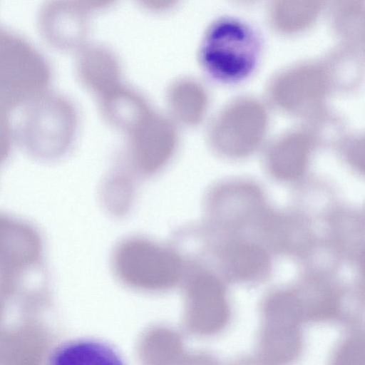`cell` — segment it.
Returning a JSON list of instances; mask_svg holds the SVG:
<instances>
[{"label":"cell","instance_id":"1","mask_svg":"<svg viewBox=\"0 0 365 365\" xmlns=\"http://www.w3.org/2000/svg\"><path fill=\"white\" fill-rule=\"evenodd\" d=\"M77 127L73 103L63 94L47 89L23 104L14 129L15 137L31 155L52 160L70 148Z\"/></svg>","mask_w":365,"mask_h":365},{"label":"cell","instance_id":"2","mask_svg":"<svg viewBox=\"0 0 365 365\" xmlns=\"http://www.w3.org/2000/svg\"><path fill=\"white\" fill-rule=\"evenodd\" d=\"M259 53V39L247 24L224 17L205 31L198 50V61L211 78L236 83L248 77Z\"/></svg>","mask_w":365,"mask_h":365},{"label":"cell","instance_id":"3","mask_svg":"<svg viewBox=\"0 0 365 365\" xmlns=\"http://www.w3.org/2000/svg\"><path fill=\"white\" fill-rule=\"evenodd\" d=\"M51 65L24 36L0 26V106L11 110L47 90Z\"/></svg>","mask_w":365,"mask_h":365},{"label":"cell","instance_id":"4","mask_svg":"<svg viewBox=\"0 0 365 365\" xmlns=\"http://www.w3.org/2000/svg\"><path fill=\"white\" fill-rule=\"evenodd\" d=\"M111 264L121 281L148 289L170 287L186 269L185 258L178 248L140 236L120 242L113 252Z\"/></svg>","mask_w":365,"mask_h":365},{"label":"cell","instance_id":"5","mask_svg":"<svg viewBox=\"0 0 365 365\" xmlns=\"http://www.w3.org/2000/svg\"><path fill=\"white\" fill-rule=\"evenodd\" d=\"M333 89L324 63H309L278 76L271 85L270 94L281 109L320 126L328 117L327 98Z\"/></svg>","mask_w":365,"mask_h":365},{"label":"cell","instance_id":"6","mask_svg":"<svg viewBox=\"0 0 365 365\" xmlns=\"http://www.w3.org/2000/svg\"><path fill=\"white\" fill-rule=\"evenodd\" d=\"M267 126L263 105L250 98H242L227 106L215 118L210 139L220 153L242 157L252 153L261 143Z\"/></svg>","mask_w":365,"mask_h":365},{"label":"cell","instance_id":"7","mask_svg":"<svg viewBox=\"0 0 365 365\" xmlns=\"http://www.w3.org/2000/svg\"><path fill=\"white\" fill-rule=\"evenodd\" d=\"M43 237L29 222L0 212V282L10 284L41 269Z\"/></svg>","mask_w":365,"mask_h":365},{"label":"cell","instance_id":"8","mask_svg":"<svg viewBox=\"0 0 365 365\" xmlns=\"http://www.w3.org/2000/svg\"><path fill=\"white\" fill-rule=\"evenodd\" d=\"M130 155L135 169L150 175L170 161L177 143L175 130L168 119L150 113L130 133Z\"/></svg>","mask_w":365,"mask_h":365},{"label":"cell","instance_id":"9","mask_svg":"<svg viewBox=\"0 0 365 365\" xmlns=\"http://www.w3.org/2000/svg\"><path fill=\"white\" fill-rule=\"evenodd\" d=\"M88 1L50 0L43 2L37 14L41 35L51 45L64 50L83 47L87 32Z\"/></svg>","mask_w":365,"mask_h":365},{"label":"cell","instance_id":"10","mask_svg":"<svg viewBox=\"0 0 365 365\" xmlns=\"http://www.w3.org/2000/svg\"><path fill=\"white\" fill-rule=\"evenodd\" d=\"M303 342L300 325L262 322L258 357L268 365H291L301 355Z\"/></svg>","mask_w":365,"mask_h":365},{"label":"cell","instance_id":"11","mask_svg":"<svg viewBox=\"0 0 365 365\" xmlns=\"http://www.w3.org/2000/svg\"><path fill=\"white\" fill-rule=\"evenodd\" d=\"M316 128L299 129L285 134L271 147L269 164L279 177L293 178L303 173L317 143Z\"/></svg>","mask_w":365,"mask_h":365},{"label":"cell","instance_id":"12","mask_svg":"<svg viewBox=\"0 0 365 365\" xmlns=\"http://www.w3.org/2000/svg\"><path fill=\"white\" fill-rule=\"evenodd\" d=\"M77 75L90 91L101 96L116 87L119 66L113 54L101 46H83L76 61Z\"/></svg>","mask_w":365,"mask_h":365},{"label":"cell","instance_id":"13","mask_svg":"<svg viewBox=\"0 0 365 365\" xmlns=\"http://www.w3.org/2000/svg\"><path fill=\"white\" fill-rule=\"evenodd\" d=\"M47 365H125L115 348L93 338L70 340L56 348Z\"/></svg>","mask_w":365,"mask_h":365},{"label":"cell","instance_id":"14","mask_svg":"<svg viewBox=\"0 0 365 365\" xmlns=\"http://www.w3.org/2000/svg\"><path fill=\"white\" fill-rule=\"evenodd\" d=\"M101 108L110 124L129 134L150 113L140 96L118 86L101 96Z\"/></svg>","mask_w":365,"mask_h":365},{"label":"cell","instance_id":"15","mask_svg":"<svg viewBox=\"0 0 365 365\" xmlns=\"http://www.w3.org/2000/svg\"><path fill=\"white\" fill-rule=\"evenodd\" d=\"M167 101L173 115L188 125L197 123L203 117L207 107V96L204 89L189 79L173 83L168 91Z\"/></svg>","mask_w":365,"mask_h":365},{"label":"cell","instance_id":"16","mask_svg":"<svg viewBox=\"0 0 365 365\" xmlns=\"http://www.w3.org/2000/svg\"><path fill=\"white\" fill-rule=\"evenodd\" d=\"M322 5L321 1H277L271 8V19L279 31L298 32L314 23Z\"/></svg>","mask_w":365,"mask_h":365},{"label":"cell","instance_id":"17","mask_svg":"<svg viewBox=\"0 0 365 365\" xmlns=\"http://www.w3.org/2000/svg\"><path fill=\"white\" fill-rule=\"evenodd\" d=\"M331 22L336 34L345 44L360 48L364 38V1H336L331 9Z\"/></svg>","mask_w":365,"mask_h":365},{"label":"cell","instance_id":"18","mask_svg":"<svg viewBox=\"0 0 365 365\" xmlns=\"http://www.w3.org/2000/svg\"><path fill=\"white\" fill-rule=\"evenodd\" d=\"M324 62L334 89L349 90L358 84L361 73L360 48L344 44Z\"/></svg>","mask_w":365,"mask_h":365},{"label":"cell","instance_id":"19","mask_svg":"<svg viewBox=\"0 0 365 365\" xmlns=\"http://www.w3.org/2000/svg\"><path fill=\"white\" fill-rule=\"evenodd\" d=\"M227 259L232 271L237 277L250 279L257 277L266 265L264 254L258 249L250 246H237L227 252Z\"/></svg>","mask_w":365,"mask_h":365},{"label":"cell","instance_id":"20","mask_svg":"<svg viewBox=\"0 0 365 365\" xmlns=\"http://www.w3.org/2000/svg\"><path fill=\"white\" fill-rule=\"evenodd\" d=\"M364 336L353 330L344 336L333 351L329 365H364Z\"/></svg>","mask_w":365,"mask_h":365},{"label":"cell","instance_id":"21","mask_svg":"<svg viewBox=\"0 0 365 365\" xmlns=\"http://www.w3.org/2000/svg\"><path fill=\"white\" fill-rule=\"evenodd\" d=\"M133 187L125 173L110 176L105 184L104 198L108 207L115 214H124L130 207Z\"/></svg>","mask_w":365,"mask_h":365},{"label":"cell","instance_id":"22","mask_svg":"<svg viewBox=\"0 0 365 365\" xmlns=\"http://www.w3.org/2000/svg\"><path fill=\"white\" fill-rule=\"evenodd\" d=\"M341 145L346 156L353 163L359 164L363 159L364 138L359 136L349 137Z\"/></svg>","mask_w":365,"mask_h":365},{"label":"cell","instance_id":"23","mask_svg":"<svg viewBox=\"0 0 365 365\" xmlns=\"http://www.w3.org/2000/svg\"><path fill=\"white\" fill-rule=\"evenodd\" d=\"M231 365H268L259 357H243L233 361Z\"/></svg>","mask_w":365,"mask_h":365}]
</instances>
